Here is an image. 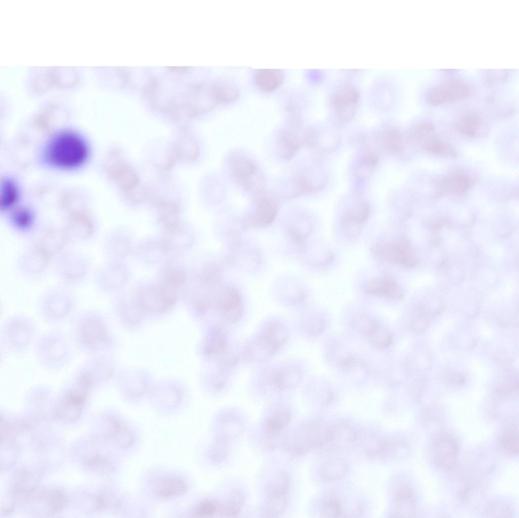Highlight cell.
Instances as JSON below:
<instances>
[{
  "label": "cell",
  "instance_id": "f6af8a7d",
  "mask_svg": "<svg viewBox=\"0 0 519 518\" xmlns=\"http://www.w3.org/2000/svg\"><path fill=\"white\" fill-rule=\"evenodd\" d=\"M362 163L366 167H373L378 163V157L375 153L368 152L363 156Z\"/></svg>",
  "mask_w": 519,
  "mask_h": 518
},
{
  "label": "cell",
  "instance_id": "8992f818",
  "mask_svg": "<svg viewBox=\"0 0 519 518\" xmlns=\"http://www.w3.org/2000/svg\"><path fill=\"white\" fill-rule=\"evenodd\" d=\"M287 336L283 325L275 322L268 324L248 347L246 355L259 360L269 358L282 346Z\"/></svg>",
  "mask_w": 519,
  "mask_h": 518
},
{
  "label": "cell",
  "instance_id": "ee69618b",
  "mask_svg": "<svg viewBox=\"0 0 519 518\" xmlns=\"http://www.w3.org/2000/svg\"><path fill=\"white\" fill-rule=\"evenodd\" d=\"M240 505L237 500H231L223 505H219L218 514L225 517H235L239 512Z\"/></svg>",
  "mask_w": 519,
  "mask_h": 518
},
{
  "label": "cell",
  "instance_id": "7dc6e473",
  "mask_svg": "<svg viewBox=\"0 0 519 518\" xmlns=\"http://www.w3.org/2000/svg\"><path fill=\"white\" fill-rule=\"evenodd\" d=\"M489 511H495V514H496V515H498V514L502 515V514H503V517H504L503 515H506L507 514V515L511 514V509H509L507 507V506H506V505L505 506H503H503L502 505L500 506L499 505V506H496L495 505H493L492 506H490V508L489 509Z\"/></svg>",
  "mask_w": 519,
  "mask_h": 518
},
{
  "label": "cell",
  "instance_id": "4fadbf2b",
  "mask_svg": "<svg viewBox=\"0 0 519 518\" xmlns=\"http://www.w3.org/2000/svg\"><path fill=\"white\" fill-rule=\"evenodd\" d=\"M359 98V93L353 85L344 84L339 87L332 94L331 100L338 118L344 121L351 120L355 114Z\"/></svg>",
  "mask_w": 519,
  "mask_h": 518
},
{
  "label": "cell",
  "instance_id": "8d00e7d4",
  "mask_svg": "<svg viewBox=\"0 0 519 518\" xmlns=\"http://www.w3.org/2000/svg\"><path fill=\"white\" fill-rule=\"evenodd\" d=\"M213 97L215 102L227 103L235 100L238 96L236 89L227 84H217L213 88Z\"/></svg>",
  "mask_w": 519,
  "mask_h": 518
},
{
  "label": "cell",
  "instance_id": "7a4b0ae2",
  "mask_svg": "<svg viewBox=\"0 0 519 518\" xmlns=\"http://www.w3.org/2000/svg\"><path fill=\"white\" fill-rule=\"evenodd\" d=\"M81 73L75 67L33 68L26 77L27 89L32 95H42L53 89H71L79 85Z\"/></svg>",
  "mask_w": 519,
  "mask_h": 518
},
{
  "label": "cell",
  "instance_id": "c3c4849f",
  "mask_svg": "<svg viewBox=\"0 0 519 518\" xmlns=\"http://www.w3.org/2000/svg\"><path fill=\"white\" fill-rule=\"evenodd\" d=\"M453 382L456 384L463 385L465 384L466 379L461 373L456 372L453 373L452 377Z\"/></svg>",
  "mask_w": 519,
  "mask_h": 518
},
{
  "label": "cell",
  "instance_id": "ffe728a7",
  "mask_svg": "<svg viewBox=\"0 0 519 518\" xmlns=\"http://www.w3.org/2000/svg\"><path fill=\"white\" fill-rule=\"evenodd\" d=\"M473 179L464 172H457L436 180L435 182L437 197L446 194L462 195L471 187Z\"/></svg>",
  "mask_w": 519,
  "mask_h": 518
},
{
  "label": "cell",
  "instance_id": "7402d4cb",
  "mask_svg": "<svg viewBox=\"0 0 519 518\" xmlns=\"http://www.w3.org/2000/svg\"><path fill=\"white\" fill-rule=\"evenodd\" d=\"M229 164L236 180L244 188L247 190L251 189L253 186V178L257 171L256 165L252 161L243 155L235 154L230 157Z\"/></svg>",
  "mask_w": 519,
  "mask_h": 518
},
{
  "label": "cell",
  "instance_id": "8fae6325",
  "mask_svg": "<svg viewBox=\"0 0 519 518\" xmlns=\"http://www.w3.org/2000/svg\"><path fill=\"white\" fill-rule=\"evenodd\" d=\"M80 324V338L86 348L95 351L106 345L108 341L107 334L100 317L95 312L86 313Z\"/></svg>",
  "mask_w": 519,
  "mask_h": 518
},
{
  "label": "cell",
  "instance_id": "2e32d148",
  "mask_svg": "<svg viewBox=\"0 0 519 518\" xmlns=\"http://www.w3.org/2000/svg\"><path fill=\"white\" fill-rule=\"evenodd\" d=\"M431 449L438 465L448 469L454 465L459 446L452 435L446 432L437 433L433 439Z\"/></svg>",
  "mask_w": 519,
  "mask_h": 518
},
{
  "label": "cell",
  "instance_id": "bcb514c9",
  "mask_svg": "<svg viewBox=\"0 0 519 518\" xmlns=\"http://www.w3.org/2000/svg\"><path fill=\"white\" fill-rule=\"evenodd\" d=\"M309 330L314 335L321 334L324 329V324L322 320L316 319L312 321L309 326Z\"/></svg>",
  "mask_w": 519,
  "mask_h": 518
},
{
  "label": "cell",
  "instance_id": "9c48e42d",
  "mask_svg": "<svg viewBox=\"0 0 519 518\" xmlns=\"http://www.w3.org/2000/svg\"><path fill=\"white\" fill-rule=\"evenodd\" d=\"M29 240L38 245L54 261L69 249L71 245L61 225H42Z\"/></svg>",
  "mask_w": 519,
  "mask_h": 518
},
{
  "label": "cell",
  "instance_id": "ac0fdd59",
  "mask_svg": "<svg viewBox=\"0 0 519 518\" xmlns=\"http://www.w3.org/2000/svg\"><path fill=\"white\" fill-rule=\"evenodd\" d=\"M468 87L461 81L451 79L431 89L427 95L428 102L432 105L462 99L469 94Z\"/></svg>",
  "mask_w": 519,
  "mask_h": 518
},
{
  "label": "cell",
  "instance_id": "60d3db41",
  "mask_svg": "<svg viewBox=\"0 0 519 518\" xmlns=\"http://www.w3.org/2000/svg\"><path fill=\"white\" fill-rule=\"evenodd\" d=\"M347 471L346 465L342 461L334 460L328 462L323 469V476L328 480H335L343 476Z\"/></svg>",
  "mask_w": 519,
  "mask_h": 518
},
{
  "label": "cell",
  "instance_id": "ba28073f",
  "mask_svg": "<svg viewBox=\"0 0 519 518\" xmlns=\"http://www.w3.org/2000/svg\"><path fill=\"white\" fill-rule=\"evenodd\" d=\"M61 225L71 245L91 242L95 238L98 228L95 218L86 210L65 216Z\"/></svg>",
  "mask_w": 519,
  "mask_h": 518
},
{
  "label": "cell",
  "instance_id": "5b68a950",
  "mask_svg": "<svg viewBox=\"0 0 519 518\" xmlns=\"http://www.w3.org/2000/svg\"><path fill=\"white\" fill-rule=\"evenodd\" d=\"M76 301V296L71 288L58 284L42 292L39 305L44 315L58 318L69 314L74 309Z\"/></svg>",
  "mask_w": 519,
  "mask_h": 518
},
{
  "label": "cell",
  "instance_id": "484cf974",
  "mask_svg": "<svg viewBox=\"0 0 519 518\" xmlns=\"http://www.w3.org/2000/svg\"><path fill=\"white\" fill-rule=\"evenodd\" d=\"M393 503L394 508L391 517H411L416 504L412 488L406 485L400 486L395 494Z\"/></svg>",
  "mask_w": 519,
  "mask_h": 518
},
{
  "label": "cell",
  "instance_id": "d6a6232c",
  "mask_svg": "<svg viewBox=\"0 0 519 518\" xmlns=\"http://www.w3.org/2000/svg\"><path fill=\"white\" fill-rule=\"evenodd\" d=\"M376 138L380 145L390 152L400 153L403 149L402 135L397 129L383 130L379 133Z\"/></svg>",
  "mask_w": 519,
  "mask_h": 518
},
{
  "label": "cell",
  "instance_id": "44dd1931",
  "mask_svg": "<svg viewBox=\"0 0 519 518\" xmlns=\"http://www.w3.org/2000/svg\"><path fill=\"white\" fill-rule=\"evenodd\" d=\"M150 487L155 496L163 499L179 496L185 494L188 489L187 484L182 479L174 476L157 477L152 480Z\"/></svg>",
  "mask_w": 519,
  "mask_h": 518
},
{
  "label": "cell",
  "instance_id": "30bf717a",
  "mask_svg": "<svg viewBox=\"0 0 519 518\" xmlns=\"http://www.w3.org/2000/svg\"><path fill=\"white\" fill-rule=\"evenodd\" d=\"M4 217L9 229L22 237L31 238L42 225L36 212L27 206L18 205Z\"/></svg>",
  "mask_w": 519,
  "mask_h": 518
},
{
  "label": "cell",
  "instance_id": "d590c367",
  "mask_svg": "<svg viewBox=\"0 0 519 518\" xmlns=\"http://www.w3.org/2000/svg\"><path fill=\"white\" fill-rule=\"evenodd\" d=\"M502 448L510 454H518L519 451V436L518 428L512 426L505 429L500 439Z\"/></svg>",
  "mask_w": 519,
  "mask_h": 518
},
{
  "label": "cell",
  "instance_id": "d4e9b609",
  "mask_svg": "<svg viewBox=\"0 0 519 518\" xmlns=\"http://www.w3.org/2000/svg\"><path fill=\"white\" fill-rule=\"evenodd\" d=\"M110 175L119 187L126 192L131 191L137 186L139 179L137 173L124 163L115 162L110 167Z\"/></svg>",
  "mask_w": 519,
  "mask_h": 518
},
{
  "label": "cell",
  "instance_id": "ab89813d",
  "mask_svg": "<svg viewBox=\"0 0 519 518\" xmlns=\"http://www.w3.org/2000/svg\"><path fill=\"white\" fill-rule=\"evenodd\" d=\"M186 273L183 269L172 267L164 272L162 281L177 289L186 282Z\"/></svg>",
  "mask_w": 519,
  "mask_h": 518
},
{
  "label": "cell",
  "instance_id": "e575fe53",
  "mask_svg": "<svg viewBox=\"0 0 519 518\" xmlns=\"http://www.w3.org/2000/svg\"><path fill=\"white\" fill-rule=\"evenodd\" d=\"M480 121L477 115L468 114L455 124V128L462 134L474 137L477 135L480 127Z\"/></svg>",
  "mask_w": 519,
  "mask_h": 518
},
{
  "label": "cell",
  "instance_id": "277c9868",
  "mask_svg": "<svg viewBox=\"0 0 519 518\" xmlns=\"http://www.w3.org/2000/svg\"><path fill=\"white\" fill-rule=\"evenodd\" d=\"M54 260L33 241L28 244L18 256L16 268L20 275L28 280H38L52 268Z\"/></svg>",
  "mask_w": 519,
  "mask_h": 518
},
{
  "label": "cell",
  "instance_id": "e0dca14e",
  "mask_svg": "<svg viewBox=\"0 0 519 518\" xmlns=\"http://www.w3.org/2000/svg\"><path fill=\"white\" fill-rule=\"evenodd\" d=\"M122 271L120 265L114 261L100 266L93 270L91 275L94 287L103 292L116 290L123 281Z\"/></svg>",
  "mask_w": 519,
  "mask_h": 518
},
{
  "label": "cell",
  "instance_id": "836d02e7",
  "mask_svg": "<svg viewBox=\"0 0 519 518\" xmlns=\"http://www.w3.org/2000/svg\"><path fill=\"white\" fill-rule=\"evenodd\" d=\"M291 414L287 410L273 413L267 419L265 432L270 437H276L287 426L291 420Z\"/></svg>",
  "mask_w": 519,
  "mask_h": 518
},
{
  "label": "cell",
  "instance_id": "4dcf8cb0",
  "mask_svg": "<svg viewBox=\"0 0 519 518\" xmlns=\"http://www.w3.org/2000/svg\"><path fill=\"white\" fill-rule=\"evenodd\" d=\"M421 147L432 154L454 157L456 151L449 144L439 139L434 131L427 135L418 143Z\"/></svg>",
  "mask_w": 519,
  "mask_h": 518
},
{
  "label": "cell",
  "instance_id": "74e56055",
  "mask_svg": "<svg viewBox=\"0 0 519 518\" xmlns=\"http://www.w3.org/2000/svg\"><path fill=\"white\" fill-rule=\"evenodd\" d=\"M219 505L215 501L206 500L200 502L193 509V517H210L219 513Z\"/></svg>",
  "mask_w": 519,
  "mask_h": 518
},
{
  "label": "cell",
  "instance_id": "6da1fadb",
  "mask_svg": "<svg viewBox=\"0 0 519 518\" xmlns=\"http://www.w3.org/2000/svg\"><path fill=\"white\" fill-rule=\"evenodd\" d=\"M45 152L49 164L57 168L73 169L85 163L89 148L80 135L65 130L57 132L50 138Z\"/></svg>",
  "mask_w": 519,
  "mask_h": 518
},
{
  "label": "cell",
  "instance_id": "1f68e13d",
  "mask_svg": "<svg viewBox=\"0 0 519 518\" xmlns=\"http://www.w3.org/2000/svg\"><path fill=\"white\" fill-rule=\"evenodd\" d=\"M158 216L160 221L169 230L173 231L178 228V207L176 204L168 201H161L157 204Z\"/></svg>",
  "mask_w": 519,
  "mask_h": 518
},
{
  "label": "cell",
  "instance_id": "603a6c76",
  "mask_svg": "<svg viewBox=\"0 0 519 518\" xmlns=\"http://www.w3.org/2000/svg\"><path fill=\"white\" fill-rule=\"evenodd\" d=\"M370 209L366 202H359L351 206L344 213L342 224L344 231L350 236L358 235L362 224L368 218Z\"/></svg>",
  "mask_w": 519,
  "mask_h": 518
},
{
  "label": "cell",
  "instance_id": "cb8c5ba5",
  "mask_svg": "<svg viewBox=\"0 0 519 518\" xmlns=\"http://www.w3.org/2000/svg\"><path fill=\"white\" fill-rule=\"evenodd\" d=\"M367 294L392 300H399L402 292L398 284L391 278L376 277L369 280L364 287Z\"/></svg>",
  "mask_w": 519,
  "mask_h": 518
},
{
  "label": "cell",
  "instance_id": "7bdbcfd3",
  "mask_svg": "<svg viewBox=\"0 0 519 518\" xmlns=\"http://www.w3.org/2000/svg\"><path fill=\"white\" fill-rule=\"evenodd\" d=\"M342 511V505L337 498H327L322 503V514L325 517H341L343 514Z\"/></svg>",
  "mask_w": 519,
  "mask_h": 518
},
{
  "label": "cell",
  "instance_id": "3957f363",
  "mask_svg": "<svg viewBox=\"0 0 519 518\" xmlns=\"http://www.w3.org/2000/svg\"><path fill=\"white\" fill-rule=\"evenodd\" d=\"M52 269L58 284L71 289L84 283L93 271L89 256L70 248L57 258Z\"/></svg>",
  "mask_w": 519,
  "mask_h": 518
},
{
  "label": "cell",
  "instance_id": "f546056e",
  "mask_svg": "<svg viewBox=\"0 0 519 518\" xmlns=\"http://www.w3.org/2000/svg\"><path fill=\"white\" fill-rule=\"evenodd\" d=\"M1 196V213L5 216L18 206L19 192L14 181L9 178L4 179L2 182Z\"/></svg>",
  "mask_w": 519,
  "mask_h": 518
},
{
  "label": "cell",
  "instance_id": "9a60e30c",
  "mask_svg": "<svg viewBox=\"0 0 519 518\" xmlns=\"http://www.w3.org/2000/svg\"><path fill=\"white\" fill-rule=\"evenodd\" d=\"M94 379L91 375L85 373L81 376L78 384L65 395L61 408V413L78 417L82 412L87 392Z\"/></svg>",
  "mask_w": 519,
  "mask_h": 518
},
{
  "label": "cell",
  "instance_id": "52a82bcc",
  "mask_svg": "<svg viewBox=\"0 0 519 518\" xmlns=\"http://www.w3.org/2000/svg\"><path fill=\"white\" fill-rule=\"evenodd\" d=\"M176 300L177 289L162 281L144 289L138 296L137 304L141 310L161 312L171 307Z\"/></svg>",
  "mask_w": 519,
  "mask_h": 518
},
{
  "label": "cell",
  "instance_id": "d6986e66",
  "mask_svg": "<svg viewBox=\"0 0 519 518\" xmlns=\"http://www.w3.org/2000/svg\"><path fill=\"white\" fill-rule=\"evenodd\" d=\"M255 206L250 223L255 227H266L272 224L277 217L279 203L271 195L260 191L257 192Z\"/></svg>",
  "mask_w": 519,
  "mask_h": 518
},
{
  "label": "cell",
  "instance_id": "7c38bea8",
  "mask_svg": "<svg viewBox=\"0 0 519 518\" xmlns=\"http://www.w3.org/2000/svg\"><path fill=\"white\" fill-rule=\"evenodd\" d=\"M376 252L382 259L392 264L413 267L417 263L415 252L410 242L404 237L380 245L376 247Z\"/></svg>",
  "mask_w": 519,
  "mask_h": 518
},
{
  "label": "cell",
  "instance_id": "4316f807",
  "mask_svg": "<svg viewBox=\"0 0 519 518\" xmlns=\"http://www.w3.org/2000/svg\"><path fill=\"white\" fill-rule=\"evenodd\" d=\"M108 436L117 445L124 449L131 447L135 443L134 432L122 421L115 418L107 421Z\"/></svg>",
  "mask_w": 519,
  "mask_h": 518
},
{
  "label": "cell",
  "instance_id": "83f0119b",
  "mask_svg": "<svg viewBox=\"0 0 519 518\" xmlns=\"http://www.w3.org/2000/svg\"><path fill=\"white\" fill-rule=\"evenodd\" d=\"M283 74L282 71L275 69L258 70L254 74V81L261 90L271 92L277 89L282 84Z\"/></svg>",
  "mask_w": 519,
  "mask_h": 518
},
{
  "label": "cell",
  "instance_id": "f35d334b",
  "mask_svg": "<svg viewBox=\"0 0 519 518\" xmlns=\"http://www.w3.org/2000/svg\"><path fill=\"white\" fill-rule=\"evenodd\" d=\"M354 326L361 334L369 337L380 327L374 319L366 315H359L354 321Z\"/></svg>",
  "mask_w": 519,
  "mask_h": 518
},
{
  "label": "cell",
  "instance_id": "5bb4252c",
  "mask_svg": "<svg viewBox=\"0 0 519 518\" xmlns=\"http://www.w3.org/2000/svg\"><path fill=\"white\" fill-rule=\"evenodd\" d=\"M289 479L286 474L279 473L274 477L268 488V505L265 515L275 517L281 514L287 505Z\"/></svg>",
  "mask_w": 519,
  "mask_h": 518
},
{
  "label": "cell",
  "instance_id": "f1b7e54d",
  "mask_svg": "<svg viewBox=\"0 0 519 518\" xmlns=\"http://www.w3.org/2000/svg\"><path fill=\"white\" fill-rule=\"evenodd\" d=\"M286 128L280 134L278 139L279 156L283 160H289L298 152L301 141L295 133L294 128Z\"/></svg>",
  "mask_w": 519,
  "mask_h": 518
},
{
  "label": "cell",
  "instance_id": "b9f144b4",
  "mask_svg": "<svg viewBox=\"0 0 519 518\" xmlns=\"http://www.w3.org/2000/svg\"><path fill=\"white\" fill-rule=\"evenodd\" d=\"M371 344L377 347H389L393 341V335L389 331L379 328L369 337Z\"/></svg>",
  "mask_w": 519,
  "mask_h": 518
}]
</instances>
